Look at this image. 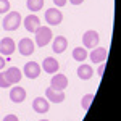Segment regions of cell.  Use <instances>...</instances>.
Segmentation results:
<instances>
[{"instance_id":"6da1fadb","label":"cell","mask_w":121,"mask_h":121,"mask_svg":"<svg viewBox=\"0 0 121 121\" xmlns=\"http://www.w3.org/2000/svg\"><path fill=\"white\" fill-rule=\"evenodd\" d=\"M36 45L37 47H45L52 39H53V34H52V29L48 26H39L36 31Z\"/></svg>"},{"instance_id":"7a4b0ae2","label":"cell","mask_w":121,"mask_h":121,"mask_svg":"<svg viewBox=\"0 0 121 121\" xmlns=\"http://www.w3.org/2000/svg\"><path fill=\"white\" fill-rule=\"evenodd\" d=\"M3 29L5 31H16L21 24V15L18 11H11V13H7L5 18H3Z\"/></svg>"},{"instance_id":"3957f363","label":"cell","mask_w":121,"mask_h":121,"mask_svg":"<svg viewBox=\"0 0 121 121\" xmlns=\"http://www.w3.org/2000/svg\"><path fill=\"white\" fill-rule=\"evenodd\" d=\"M99 42H100V36H99V32L97 31H86L82 36V44H84V48H95V47L99 45Z\"/></svg>"},{"instance_id":"277c9868","label":"cell","mask_w":121,"mask_h":121,"mask_svg":"<svg viewBox=\"0 0 121 121\" xmlns=\"http://www.w3.org/2000/svg\"><path fill=\"white\" fill-rule=\"evenodd\" d=\"M45 21L50 26H56L63 21V15L58 8H47L45 11Z\"/></svg>"},{"instance_id":"5b68a950","label":"cell","mask_w":121,"mask_h":121,"mask_svg":"<svg viewBox=\"0 0 121 121\" xmlns=\"http://www.w3.org/2000/svg\"><path fill=\"white\" fill-rule=\"evenodd\" d=\"M50 87L55 89V91H65L66 87H68V78L65 74H61V73L60 74L55 73L53 78L50 79Z\"/></svg>"},{"instance_id":"8992f818","label":"cell","mask_w":121,"mask_h":121,"mask_svg":"<svg viewBox=\"0 0 121 121\" xmlns=\"http://www.w3.org/2000/svg\"><path fill=\"white\" fill-rule=\"evenodd\" d=\"M32 110L39 115H44L50 110V103L47 100L45 97H36L34 100H32Z\"/></svg>"},{"instance_id":"52a82bcc","label":"cell","mask_w":121,"mask_h":121,"mask_svg":"<svg viewBox=\"0 0 121 121\" xmlns=\"http://www.w3.org/2000/svg\"><path fill=\"white\" fill-rule=\"evenodd\" d=\"M23 73H24V76L29 78V79H36V78H39V74H40V65L36 63V61H28V63L24 65V68H23Z\"/></svg>"},{"instance_id":"ba28073f","label":"cell","mask_w":121,"mask_h":121,"mask_svg":"<svg viewBox=\"0 0 121 121\" xmlns=\"http://www.w3.org/2000/svg\"><path fill=\"white\" fill-rule=\"evenodd\" d=\"M18 50H19V53L24 55V56L32 55V53H34V42L28 37H23L18 44Z\"/></svg>"},{"instance_id":"9c48e42d","label":"cell","mask_w":121,"mask_h":121,"mask_svg":"<svg viewBox=\"0 0 121 121\" xmlns=\"http://www.w3.org/2000/svg\"><path fill=\"white\" fill-rule=\"evenodd\" d=\"M15 48H16V44H15V40L10 37H5L0 40V53L5 56H10L13 52H15Z\"/></svg>"},{"instance_id":"30bf717a","label":"cell","mask_w":121,"mask_h":121,"mask_svg":"<svg viewBox=\"0 0 121 121\" xmlns=\"http://www.w3.org/2000/svg\"><path fill=\"white\" fill-rule=\"evenodd\" d=\"M58 68H60V63L56 61V58H53V56H47L45 60L42 61V69L45 73H48V74L58 73Z\"/></svg>"},{"instance_id":"8fae6325","label":"cell","mask_w":121,"mask_h":121,"mask_svg":"<svg viewBox=\"0 0 121 121\" xmlns=\"http://www.w3.org/2000/svg\"><path fill=\"white\" fill-rule=\"evenodd\" d=\"M45 99L52 103H61L65 100V92L63 91H55L52 87L45 89Z\"/></svg>"},{"instance_id":"7c38bea8","label":"cell","mask_w":121,"mask_h":121,"mask_svg":"<svg viewBox=\"0 0 121 121\" xmlns=\"http://www.w3.org/2000/svg\"><path fill=\"white\" fill-rule=\"evenodd\" d=\"M24 99H26V91L21 87V86H15V87H11V91H10V100L13 103H21L24 102Z\"/></svg>"},{"instance_id":"4fadbf2b","label":"cell","mask_w":121,"mask_h":121,"mask_svg":"<svg viewBox=\"0 0 121 121\" xmlns=\"http://www.w3.org/2000/svg\"><path fill=\"white\" fill-rule=\"evenodd\" d=\"M107 56H108V52L103 47H95V48H92V52H91L92 63H102V61L107 60Z\"/></svg>"},{"instance_id":"5bb4252c","label":"cell","mask_w":121,"mask_h":121,"mask_svg":"<svg viewBox=\"0 0 121 121\" xmlns=\"http://www.w3.org/2000/svg\"><path fill=\"white\" fill-rule=\"evenodd\" d=\"M66 47H68V40L63 36H56L53 39V42H52V48H53L55 53H63L66 50Z\"/></svg>"},{"instance_id":"9a60e30c","label":"cell","mask_w":121,"mask_h":121,"mask_svg":"<svg viewBox=\"0 0 121 121\" xmlns=\"http://www.w3.org/2000/svg\"><path fill=\"white\" fill-rule=\"evenodd\" d=\"M39 26H40V19H39L37 15H29V16L24 18V28L28 29L29 32H34Z\"/></svg>"},{"instance_id":"2e32d148","label":"cell","mask_w":121,"mask_h":121,"mask_svg":"<svg viewBox=\"0 0 121 121\" xmlns=\"http://www.w3.org/2000/svg\"><path fill=\"white\" fill-rule=\"evenodd\" d=\"M5 73V76H7V79H8L10 84H18L19 81H21V71H19L16 66H11V68H8L7 71H3Z\"/></svg>"},{"instance_id":"e0dca14e","label":"cell","mask_w":121,"mask_h":121,"mask_svg":"<svg viewBox=\"0 0 121 121\" xmlns=\"http://www.w3.org/2000/svg\"><path fill=\"white\" fill-rule=\"evenodd\" d=\"M94 74V69L91 65H79V68H78V76L81 78V79H84V81H87V79H91Z\"/></svg>"},{"instance_id":"ac0fdd59","label":"cell","mask_w":121,"mask_h":121,"mask_svg":"<svg viewBox=\"0 0 121 121\" xmlns=\"http://www.w3.org/2000/svg\"><path fill=\"white\" fill-rule=\"evenodd\" d=\"M86 58H87V52H86L84 47H76L74 50H73V60H76V61H84Z\"/></svg>"},{"instance_id":"d6986e66","label":"cell","mask_w":121,"mask_h":121,"mask_svg":"<svg viewBox=\"0 0 121 121\" xmlns=\"http://www.w3.org/2000/svg\"><path fill=\"white\" fill-rule=\"evenodd\" d=\"M28 10L29 11H32V13H36L39 10L44 8V0H28Z\"/></svg>"},{"instance_id":"ffe728a7","label":"cell","mask_w":121,"mask_h":121,"mask_svg":"<svg viewBox=\"0 0 121 121\" xmlns=\"http://www.w3.org/2000/svg\"><path fill=\"white\" fill-rule=\"evenodd\" d=\"M94 94H86L82 97V100H81V107H82V110H89V107H91V103H92V100H94Z\"/></svg>"},{"instance_id":"44dd1931","label":"cell","mask_w":121,"mask_h":121,"mask_svg":"<svg viewBox=\"0 0 121 121\" xmlns=\"http://www.w3.org/2000/svg\"><path fill=\"white\" fill-rule=\"evenodd\" d=\"M11 84L8 82V79H7V76H5V73H0V87L2 89H8Z\"/></svg>"},{"instance_id":"7402d4cb","label":"cell","mask_w":121,"mask_h":121,"mask_svg":"<svg viewBox=\"0 0 121 121\" xmlns=\"http://www.w3.org/2000/svg\"><path fill=\"white\" fill-rule=\"evenodd\" d=\"M10 2L8 0H0V13H8Z\"/></svg>"},{"instance_id":"603a6c76","label":"cell","mask_w":121,"mask_h":121,"mask_svg":"<svg viewBox=\"0 0 121 121\" xmlns=\"http://www.w3.org/2000/svg\"><path fill=\"white\" fill-rule=\"evenodd\" d=\"M3 121H19V120H18L16 115H7V116L3 118Z\"/></svg>"},{"instance_id":"cb8c5ba5","label":"cell","mask_w":121,"mask_h":121,"mask_svg":"<svg viewBox=\"0 0 121 121\" xmlns=\"http://www.w3.org/2000/svg\"><path fill=\"white\" fill-rule=\"evenodd\" d=\"M66 2H68V0H53V3H55L56 7H60V8H61V7H65Z\"/></svg>"},{"instance_id":"d4e9b609","label":"cell","mask_w":121,"mask_h":121,"mask_svg":"<svg viewBox=\"0 0 121 121\" xmlns=\"http://www.w3.org/2000/svg\"><path fill=\"white\" fill-rule=\"evenodd\" d=\"M5 65H7V63H5V58H3V56H0V71L5 68Z\"/></svg>"},{"instance_id":"484cf974","label":"cell","mask_w":121,"mask_h":121,"mask_svg":"<svg viewBox=\"0 0 121 121\" xmlns=\"http://www.w3.org/2000/svg\"><path fill=\"white\" fill-rule=\"evenodd\" d=\"M103 71H105V65H100V68H99V78L103 76Z\"/></svg>"},{"instance_id":"4316f807","label":"cell","mask_w":121,"mask_h":121,"mask_svg":"<svg viewBox=\"0 0 121 121\" xmlns=\"http://www.w3.org/2000/svg\"><path fill=\"white\" fill-rule=\"evenodd\" d=\"M68 2H69V3H73V5H81L84 0H68Z\"/></svg>"},{"instance_id":"83f0119b","label":"cell","mask_w":121,"mask_h":121,"mask_svg":"<svg viewBox=\"0 0 121 121\" xmlns=\"http://www.w3.org/2000/svg\"><path fill=\"white\" fill-rule=\"evenodd\" d=\"M39 121H48V120H39Z\"/></svg>"}]
</instances>
